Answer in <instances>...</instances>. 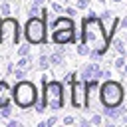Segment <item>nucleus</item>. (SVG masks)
<instances>
[{
	"mask_svg": "<svg viewBox=\"0 0 127 127\" xmlns=\"http://www.w3.org/2000/svg\"><path fill=\"white\" fill-rule=\"evenodd\" d=\"M79 38L81 42L89 44L91 48L99 50L101 56H105L111 48V38L101 22L99 16H85L81 20V32H79Z\"/></svg>",
	"mask_w": 127,
	"mask_h": 127,
	"instance_id": "nucleus-1",
	"label": "nucleus"
},
{
	"mask_svg": "<svg viewBox=\"0 0 127 127\" xmlns=\"http://www.w3.org/2000/svg\"><path fill=\"white\" fill-rule=\"evenodd\" d=\"M42 97L48 103V109L60 111L65 107V83L62 79H54L50 73H42Z\"/></svg>",
	"mask_w": 127,
	"mask_h": 127,
	"instance_id": "nucleus-2",
	"label": "nucleus"
},
{
	"mask_svg": "<svg viewBox=\"0 0 127 127\" xmlns=\"http://www.w3.org/2000/svg\"><path fill=\"white\" fill-rule=\"evenodd\" d=\"M12 89H14V93H12V103H14L18 109H22V111L32 109V107L36 105V101L40 99V95H42V93H38V87H36V83H34L32 79H20V81L14 83Z\"/></svg>",
	"mask_w": 127,
	"mask_h": 127,
	"instance_id": "nucleus-3",
	"label": "nucleus"
},
{
	"mask_svg": "<svg viewBox=\"0 0 127 127\" xmlns=\"http://www.w3.org/2000/svg\"><path fill=\"white\" fill-rule=\"evenodd\" d=\"M99 99H101V105L103 107H117V105H123L125 101V87L119 79H105L101 81L99 85Z\"/></svg>",
	"mask_w": 127,
	"mask_h": 127,
	"instance_id": "nucleus-4",
	"label": "nucleus"
},
{
	"mask_svg": "<svg viewBox=\"0 0 127 127\" xmlns=\"http://www.w3.org/2000/svg\"><path fill=\"white\" fill-rule=\"evenodd\" d=\"M24 38L32 46H46L48 44V22L42 16H28L24 24Z\"/></svg>",
	"mask_w": 127,
	"mask_h": 127,
	"instance_id": "nucleus-5",
	"label": "nucleus"
},
{
	"mask_svg": "<svg viewBox=\"0 0 127 127\" xmlns=\"http://www.w3.org/2000/svg\"><path fill=\"white\" fill-rule=\"evenodd\" d=\"M22 34H24V30H20L18 18H14V16L0 18V48L2 50H8L12 46H18Z\"/></svg>",
	"mask_w": 127,
	"mask_h": 127,
	"instance_id": "nucleus-6",
	"label": "nucleus"
},
{
	"mask_svg": "<svg viewBox=\"0 0 127 127\" xmlns=\"http://www.w3.org/2000/svg\"><path fill=\"white\" fill-rule=\"evenodd\" d=\"M67 89H69V103H71V107L73 109H85V97H87L85 81L77 77Z\"/></svg>",
	"mask_w": 127,
	"mask_h": 127,
	"instance_id": "nucleus-7",
	"label": "nucleus"
},
{
	"mask_svg": "<svg viewBox=\"0 0 127 127\" xmlns=\"http://www.w3.org/2000/svg\"><path fill=\"white\" fill-rule=\"evenodd\" d=\"M50 40L54 46H67V44H77L75 28H62V30H52Z\"/></svg>",
	"mask_w": 127,
	"mask_h": 127,
	"instance_id": "nucleus-8",
	"label": "nucleus"
},
{
	"mask_svg": "<svg viewBox=\"0 0 127 127\" xmlns=\"http://www.w3.org/2000/svg\"><path fill=\"white\" fill-rule=\"evenodd\" d=\"M99 69H101V62H91V60H89V64H83V65H81V69H79V79H83V81L93 79Z\"/></svg>",
	"mask_w": 127,
	"mask_h": 127,
	"instance_id": "nucleus-9",
	"label": "nucleus"
},
{
	"mask_svg": "<svg viewBox=\"0 0 127 127\" xmlns=\"http://www.w3.org/2000/svg\"><path fill=\"white\" fill-rule=\"evenodd\" d=\"M62 28H75L73 18L67 16V14H62V16H56V18L50 22V32H52V30H62Z\"/></svg>",
	"mask_w": 127,
	"mask_h": 127,
	"instance_id": "nucleus-10",
	"label": "nucleus"
},
{
	"mask_svg": "<svg viewBox=\"0 0 127 127\" xmlns=\"http://www.w3.org/2000/svg\"><path fill=\"white\" fill-rule=\"evenodd\" d=\"M12 93H14V89H12V87L8 85V81L2 77V79H0V107L12 103Z\"/></svg>",
	"mask_w": 127,
	"mask_h": 127,
	"instance_id": "nucleus-11",
	"label": "nucleus"
},
{
	"mask_svg": "<svg viewBox=\"0 0 127 127\" xmlns=\"http://www.w3.org/2000/svg\"><path fill=\"white\" fill-rule=\"evenodd\" d=\"M36 67H38L40 71H48V69L52 67V64H50V54H48V52H42V54L38 56V60H36Z\"/></svg>",
	"mask_w": 127,
	"mask_h": 127,
	"instance_id": "nucleus-12",
	"label": "nucleus"
},
{
	"mask_svg": "<svg viewBox=\"0 0 127 127\" xmlns=\"http://www.w3.org/2000/svg\"><path fill=\"white\" fill-rule=\"evenodd\" d=\"M111 48L117 52V54H127V40L123 36H115L111 40Z\"/></svg>",
	"mask_w": 127,
	"mask_h": 127,
	"instance_id": "nucleus-13",
	"label": "nucleus"
},
{
	"mask_svg": "<svg viewBox=\"0 0 127 127\" xmlns=\"http://www.w3.org/2000/svg\"><path fill=\"white\" fill-rule=\"evenodd\" d=\"M111 64H113V67H115L117 71H121L123 75H127V73H125V65H127V56H125V54H117V58H115V60H113Z\"/></svg>",
	"mask_w": 127,
	"mask_h": 127,
	"instance_id": "nucleus-14",
	"label": "nucleus"
},
{
	"mask_svg": "<svg viewBox=\"0 0 127 127\" xmlns=\"http://www.w3.org/2000/svg\"><path fill=\"white\" fill-rule=\"evenodd\" d=\"M99 18H101V22H103V26H105V30L111 26V22H113V18H115V14L109 10V8H103L101 12H99Z\"/></svg>",
	"mask_w": 127,
	"mask_h": 127,
	"instance_id": "nucleus-15",
	"label": "nucleus"
},
{
	"mask_svg": "<svg viewBox=\"0 0 127 127\" xmlns=\"http://www.w3.org/2000/svg\"><path fill=\"white\" fill-rule=\"evenodd\" d=\"M30 54H32V44H30L28 40L16 46V58H22V56H30Z\"/></svg>",
	"mask_w": 127,
	"mask_h": 127,
	"instance_id": "nucleus-16",
	"label": "nucleus"
},
{
	"mask_svg": "<svg viewBox=\"0 0 127 127\" xmlns=\"http://www.w3.org/2000/svg\"><path fill=\"white\" fill-rule=\"evenodd\" d=\"M89 52H91V46H89V44H85V42H81V40L75 44V56H79V58H87Z\"/></svg>",
	"mask_w": 127,
	"mask_h": 127,
	"instance_id": "nucleus-17",
	"label": "nucleus"
},
{
	"mask_svg": "<svg viewBox=\"0 0 127 127\" xmlns=\"http://www.w3.org/2000/svg\"><path fill=\"white\" fill-rule=\"evenodd\" d=\"M12 16V2L10 0H2L0 2V18Z\"/></svg>",
	"mask_w": 127,
	"mask_h": 127,
	"instance_id": "nucleus-18",
	"label": "nucleus"
},
{
	"mask_svg": "<svg viewBox=\"0 0 127 127\" xmlns=\"http://www.w3.org/2000/svg\"><path fill=\"white\" fill-rule=\"evenodd\" d=\"M77 77H79V71H75V69H73V71H67V73H64L62 81L65 83V87H69V85H71V83H73Z\"/></svg>",
	"mask_w": 127,
	"mask_h": 127,
	"instance_id": "nucleus-19",
	"label": "nucleus"
},
{
	"mask_svg": "<svg viewBox=\"0 0 127 127\" xmlns=\"http://www.w3.org/2000/svg\"><path fill=\"white\" fill-rule=\"evenodd\" d=\"M28 71H30V69H26V67H18V65H16L12 77H14L16 81H20V79H28Z\"/></svg>",
	"mask_w": 127,
	"mask_h": 127,
	"instance_id": "nucleus-20",
	"label": "nucleus"
},
{
	"mask_svg": "<svg viewBox=\"0 0 127 127\" xmlns=\"http://www.w3.org/2000/svg\"><path fill=\"white\" fill-rule=\"evenodd\" d=\"M32 109H34L36 113H46V109H48V103H46V99H44V97L40 95V99L36 101V105H34Z\"/></svg>",
	"mask_w": 127,
	"mask_h": 127,
	"instance_id": "nucleus-21",
	"label": "nucleus"
},
{
	"mask_svg": "<svg viewBox=\"0 0 127 127\" xmlns=\"http://www.w3.org/2000/svg\"><path fill=\"white\" fill-rule=\"evenodd\" d=\"M0 115H2V121H6V119H10V117H14V109H12V105L8 103V105L0 107Z\"/></svg>",
	"mask_w": 127,
	"mask_h": 127,
	"instance_id": "nucleus-22",
	"label": "nucleus"
},
{
	"mask_svg": "<svg viewBox=\"0 0 127 127\" xmlns=\"http://www.w3.org/2000/svg\"><path fill=\"white\" fill-rule=\"evenodd\" d=\"M40 12H42V6H40V4L30 2V6H28V10H26V14H28V16H40Z\"/></svg>",
	"mask_w": 127,
	"mask_h": 127,
	"instance_id": "nucleus-23",
	"label": "nucleus"
},
{
	"mask_svg": "<svg viewBox=\"0 0 127 127\" xmlns=\"http://www.w3.org/2000/svg\"><path fill=\"white\" fill-rule=\"evenodd\" d=\"M50 10H52V12H56V14H64V10H65V4H60V2L52 0V2H50Z\"/></svg>",
	"mask_w": 127,
	"mask_h": 127,
	"instance_id": "nucleus-24",
	"label": "nucleus"
},
{
	"mask_svg": "<svg viewBox=\"0 0 127 127\" xmlns=\"http://www.w3.org/2000/svg\"><path fill=\"white\" fill-rule=\"evenodd\" d=\"M75 8H77L79 12L89 10V8H91V0H75Z\"/></svg>",
	"mask_w": 127,
	"mask_h": 127,
	"instance_id": "nucleus-25",
	"label": "nucleus"
},
{
	"mask_svg": "<svg viewBox=\"0 0 127 127\" xmlns=\"http://www.w3.org/2000/svg\"><path fill=\"white\" fill-rule=\"evenodd\" d=\"M62 123L64 125H73V123H77V117L75 115H64L62 117Z\"/></svg>",
	"mask_w": 127,
	"mask_h": 127,
	"instance_id": "nucleus-26",
	"label": "nucleus"
},
{
	"mask_svg": "<svg viewBox=\"0 0 127 127\" xmlns=\"http://www.w3.org/2000/svg\"><path fill=\"white\" fill-rule=\"evenodd\" d=\"M64 14H67V16H71V18H75V16L79 14V10H77L75 6H65V10H64Z\"/></svg>",
	"mask_w": 127,
	"mask_h": 127,
	"instance_id": "nucleus-27",
	"label": "nucleus"
},
{
	"mask_svg": "<svg viewBox=\"0 0 127 127\" xmlns=\"http://www.w3.org/2000/svg\"><path fill=\"white\" fill-rule=\"evenodd\" d=\"M14 69H16V64H14V62H6V67H4L6 75H12V73H14Z\"/></svg>",
	"mask_w": 127,
	"mask_h": 127,
	"instance_id": "nucleus-28",
	"label": "nucleus"
},
{
	"mask_svg": "<svg viewBox=\"0 0 127 127\" xmlns=\"http://www.w3.org/2000/svg\"><path fill=\"white\" fill-rule=\"evenodd\" d=\"M4 123H6L8 127H20V125H22V123H20V119H14V117H10V119H6Z\"/></svg>",
	"mask_w": 127,
	"mask_h": 127,
	"instance_id": "nucleus-29",
	"label": "nucleus"
},
{
	"mask_svg": "<svg viewBox=\"0 0 127 127\" xmlns=\"http://www.w3.org/2000/svg\"><path fill=\"white\" fill-rule=\"evenodd\" d=\"M46 121H48V127H52V125H56V123H58V121H62V119H60V117H58V115L54 113V115H50V117H48Z\"/></svg>",
	"mask_w": 127,
	"mask_h": 127,
	"instance_id": "nucleus-30",
	"label": "nucleus"
},
{
	"mask_svg": "<svg viewBox=\"0 0 127 127\" xmlns=\"http://www.w3.org/2000/svg\"><path fill=\"white\" fill-rule=\"evenodd\" d=\"M119 32H127V16H121V22H119Z\"/></svg>",
	"mask_w": 127,
	"mask_h": 127,
	"instance_id": "nucleus-31",
	"label": "nucleus"
},
{
	"mask_svg": "<svg viewBox=\"0 0 127 127\" xmlns=\"http://www.w3.org/2000/svg\"><path fill=\"white\" fill-rule=\"evenodd\" d=\"M77 123H79L81 127H89V125H91V121H89L87 117H77Z\"/></svg>",
	"mask_w": 127,
	"mask_h": 127,
	"instance_id": "nucleus-32",
	"label": "nucleus"
},
{
	"mask_svg": "<svg viewBox=\"0 0 127 127\" xmlns=\"http://www.w3.org/2000/svg\"><path fill=\"white\" fill-rule=\"evenodd\" d=\"M103 75H105V79L113 77V73H111V67H103Z\"/></svg>",
	"mask_w": 127,
	"mask_h": 127,
	"instance_id": "nucleus-33",
	"label": "nucleus"
},
{
	"mask_svg": "<svg viewBox=\"0 0 127 127\" xmlns=\"http://www.w3.org/2000/svg\"><path fill=\"white\" fill-rule=\"evenodd\" d=\"M30 2H34V4H40V6H44V2H46V0H30Z\"/></svg>",
	"mask_w": 127,
	"mask_h": 127,
	"instance_id": "nucleus-34",
	"label": "nucleus"
},
{
	"mask_svg": "<svg viewBox=\"0 0 127 127\" xmlns=\"http://www.w3.org/2000/svg\"><path fill=\"white\" fill-rule=\"evenodd\" d=\"M121 123H125V125H127V113H123V117H121Z\"/></svg>",
	"mask_w": 127,
	"mask_h": 127,
	"instance_id": "nucleus-35",
	"label": "nucleus"
},
{
	"mask_svg": "<svg viewBox=\"0 0 127 127\" xmlns=\"http://www.w3.org/2000/svg\"><path fill=\"white\" fill-rule=\"evenodd\" d=\"M111 2H113V4H121L123 0H111Z\"/></svg>",
	"mask_w": 127,
	"mask_h": 127,
	"instance_id": "nucleus-36",
	"label": "nucleus"
},
{
	"mask_svg": "<svg viewBox=\"0 0 127 127\" xmlns=\"http://www.w3.org/2000/svg\"><path fill=\"white\" fill-rule=\"evenodd\" d=\"M10 2H12V0H10Z\"/></svg>",
	"mask_w": 127,
	"mask_h": 127,
	"instance_id": "nucleus-37",
	"label": "nucleus"
}]
</instances>
